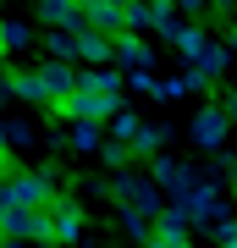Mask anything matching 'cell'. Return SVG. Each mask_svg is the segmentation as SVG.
<instances>
[{"label":"cell","mask_w":237,"mask_h":248,"mask_svg":"<svg viewBox=\"0 0 237 248\" xmlns=\"http://www.w3.org/2000/svg\"><path fill=\"white\" fill-rule=\"evenodd\" d=\"M55 110H61L66 122H111V116H116V94H88V89H78V94H66Z\"/></svg>","instance_id":"6da1fadb"},{"label":"cell","mask_w":237,"mask_h":248,"mask_svg":"<svg viewBox=\"0 0 237 248\" xmlns=\"http://www.w3.org/2000/svg\"><path fill=\"white\" fill-rule=\"evenodd\" d=\"M78 89H88V94H116V89H122V72H116V66H94V72H78Z\"/></svg>","instance_id":"7a4b0ae2"},{"label":"cell","mask_w":237,"mask_h":248,"mask_svg":"<svg viewBox=\"0 0 237 248\" xmlns=\"http://www.w3.org/2000/svg\"><path fill=\"white\" fill-rule=\"evenodd\" d=\"M193 138L199 143H221V138H226V110H204L193 122Z\"/></svg>","instance_id":"3957f363"},{"label":"cell","mask_w":237,"mask_h":248,"mask_svg":"<svg viewBox=\"0 0 237 248\" xmlns=\"http://www.w3.org/2000/svg\"><path fill=\"white\" fill-rule=\"evenodd\" d=\"M149 248H188V237H182V232H166V226H160L155 237H149Z\"/></svg>","instance_id":"277c9868"},{"label":"cell","mask_w":237,"mask_h":248,"mask_svg":"<svg viewBox=\"0 0 237 248\" xmlns=\"http://www.w3.org/2000/svg\"><path fill=\"white\" fill-rule=\"evenodd\" d=\"M221 243H226V248H237V221H226V226H221Z\"/></svg>","instance_id":"5b68a950"},{"label":"cell","mask_w":237,"mask_h":248,"mask_svg":"<svg viewBox=\"0 0 237 248\" xmlns=\"http://www.w3.org/2000/svg\"><path fill=\"white\" fill-rule=\"evenodd\" d=\"M6 171H11V149L0 143V177H6Z\"/></svg>","instance_id":"8992f818"},{"label":"cell","mask_w":237,"mask_h":248,"mask_svg":"<svg viewBox=\"0 0 237 248\" xmlns=\"http://www.w3.org/2000/svg\"><path fill=\"white\" fill-rule=\"evenodd\" d=\"M182 6H188V11H199V6H204V0H182Z\"/></svg>","instance_id":"52a82bcc"},{"label":"cell","mask_w":237,"mask_h":248,"mask_svg":"<svg viewBox=\"0 0 237 248\" xmlns=\"http://www.w3.org/2000/svg\"><path fill=\"white\" fill-rule=\"evenodd\" d=\"M0 237H6V226H0ZM0 248H6V243H0Z\"/></svg>","instance_id":"ba28073f"}]
</instances>
